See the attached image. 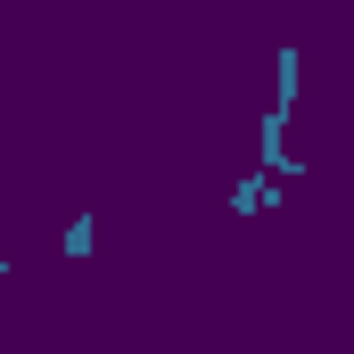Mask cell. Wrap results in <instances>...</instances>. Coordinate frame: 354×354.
Masks as SVG:
<instances>
[{
  "instance_id": "obj_3",
  "label": "cell",
  "mask_w": 354,
  "mask_h": 354,
  "mask_svg": "<svg viewBox=\"0 0 354 354\" xmlns=\"http://www.w3.org/2000/svg\"><path fill=\"white\" fill-rule=\"evenodd\" d=\"M305 58H297V41H280V58H272V107H297V99H305Z\"/></svg>"
},
{
  "instance_id": "obj_5",
  "label": "cell",
  "mask_w": 354,
  "mask_h": 354,
  "mask_svg": "<svg viewBox=\"0 0 354 354\" xmlns=\"http://www.w3.org/2000/svg\"><path fill=\"white\" fill-rule=\"evenodd\" d=\"M0 280H8V256H0Z\"/></svg>"
},
{
  "instance_id": "obj_4",
  "label": "cell",
  "mask_w": 354,
  "mask_h": 354,
  "mask_svg": "<svg viewBox=\"0 0 354 354\" xmlns=\"http://www.w3.org/2000/svg\"><path fill=\"white\" fill-rule=\"evenodd\" d=\"M58 256H66V264H83V256H91V214H75V223H66V239H58Z\"/></svg>"
},
{
  "instance_id": "obj_1",
  "label": "cell",
  "mask_w": 354,
  "mask_h": 354,
  "mask_svg": "<svg viewBox=\"0 0 354 354\" xmlns=\"http://www.w3.org/2000/svg\"><path fill=\"white\" fill-rule=\"evenodd\" d=\"M256 165L280 181H305V157H288V107H264L256 115Z\"/></svg>"
},
{
  "instance_id": "obj_2",
  "label": "cell",
  "mask_w": 354,
  "mask_h": 354,
  "mask_svg": "<svg viewBox=\"0 0 354 354\" xmlns=\"http://www.w3.org/2000/svg\"><path fill=\"white\" fill-rule=\"evenodd\" d=\"M272 206H280V174H248V181L223 189V214H231V223H256V214H272Z\"/></svg>"
}]
</instances>
